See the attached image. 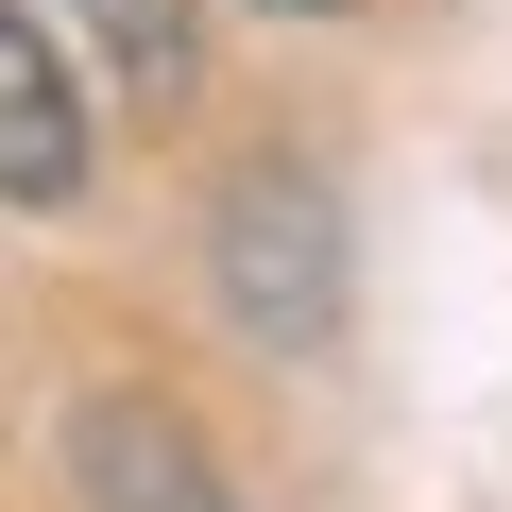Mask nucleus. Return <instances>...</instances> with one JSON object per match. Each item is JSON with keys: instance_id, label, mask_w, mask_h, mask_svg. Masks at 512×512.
Listing matches in <instances>:
<instances>
[{"instance_id": "obj_1", "label": "nucleus", "mask_w": 512, "mask_h": 512, "mask_svg": "<svg viewBox=\"0 0 512 512\" xmlns=\"http://www.w3.org/2000/svg\"><path fill=\"white\" fill-rule=\"evenodd\" d=\"M222 308L274 342V359H325V325H342V222H325V171H239L222 188Z\"/></svg>"}, {"instance_id": "obj_4", "label": "nucleus", "mask_w": 512, "mask_h": 512, "mask_svg": "<svg viewBox=\"0 0 512 512\" xmlns=\"http://www.w3.org/2000/svg\"><path fill=\"white\" fill-rule=\"evenodd\" d=\"M256 18H342V0H256Z\"/></svg>"}, {"instance_id": "obj_3", "label": "nucleus", "mask_w": 512, "mask_h": 512, "mask_svg": "<svg viewBox=\"0 0 512 512\" xmlns=\"http://www.w3.org/2000/svg\"><path fill=\"white\" fill-rule=\"evenodd\" d=\"M86 188V86L52 69V35L0 0V205H69Z\"/></svg>"}, {"instance_id": "obj_2", "label": "nucleus", "mask_w": 512, "mask_h": 512, "mask_svg": "<svg viewBox=\"0 0 512 512\" xmlns=\"http://www.w3.org/2000/svg\"><path fill=\"white\" fill-rule=\"evenodd\" d=\"M69 495H86V512H239L222 461H205L154 393H86V410H69Z\"/></svg>"}]
</instances>
